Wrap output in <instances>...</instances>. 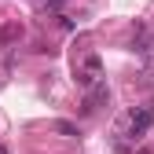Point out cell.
<instances>
[{
  "label": "cell",
  "mask_w": 154,
  "mask_h": 154,
  "mask_svg": "<svg viewBox=\"0 0 154 154\" xmlns=\"http://www.w3.org/2000/svg\"><path fill=\"white\" fill-rule=\"evenodd\" d=\"M147 128H154V106H143L136 118H132V125H128V140H143Z\"/></svg>",
  "instance_id": "obj_1"
},
{
  "label": "cell",
  "mask_w": 154,
  "mask_h": 154,
  "mask_svg": "<svg viewBox=\"0 0 154 154\" xmlns=\"http://www.w3.org/2000/svg\"><path fill=\"white\" fill-rule=\"evenodd\" d=\"M77 81H81L85 88L99 85V59H95V55H88V59L81 63V70H77Z\"/></svg>",
  "instance_id": "obj_2"
},
{
  "label": "cell",
  "mask_w": 154,
  "mask_h": 154,
  "mask_svg": "<svg viewBox=\"0 0 154 154\" xmlns=\"http://www.w3.org/2000/svg\"><path fill=\"white\" fill-rule=\"evenodd\" d=\"M55 132H63V136H81L77 125H70V121H55Z\"/></svg>",
  "instance_id": "obj_3"
},
{
  "label": "cell",
  "mask_w": 154,
  "mask_h": 154,
  "mask_svg": "<svg viewBox=\"0 0 154 154\" xmlns=\"http://www.w3.org/2000/svg\"><path fill=\"white\" fill-rule=\"evenodd\" d=\"M0 154H8V147H0Z\"/></svg>",
  "instance_id": "obj_4"
}]
</instances>
